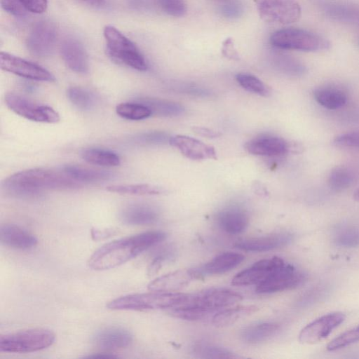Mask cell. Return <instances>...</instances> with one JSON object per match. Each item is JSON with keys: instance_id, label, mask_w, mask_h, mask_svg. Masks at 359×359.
I'll list each match as a JSON object with an SVG mask.
<instances>
[{"instance_id": "1", "label": "cell", "mask_w": 359, "mask_h": 359, "mask_svg": "<svg viewBox=\"0 0 359 359\" xmlns=\"http://www.w3.org/2000/svg\"><path fill=\"white\" fill-rule=\"evenodd\" d=\"M165 238V232L151 231L113 241L95 251L90 257L88 265L96 271L116 267L161 243Z\"/></svg>"}, {"instance_id": "2", "label": "cell", "mask_w": 359, "mask_h": 359, "mask_svg": "<svg viewBox=\"0 0 359 359\" xmlns=\"http://www.w3.org/2000/svg\"><path fill=\"white\" fill-rule=\"evenodd\" d=\"M2 189L8 194L19 198L35 197L44 190L74 189L81 184L73 180L63 170L32 168L16 172L5 179Z\"/></svg>"}, {"instance_id": "3", "label": "cell", "mask_w": 359, "mask_h": 359, "mask_svg": "<svg viewBox=\"0 0 359 359\" xmlns=\"http://www.w3.org/2000/svg\"><path fill=\"white\" fill-rule=\"evenodd\" d=\"M242 296L225 288H210L185 294L176 306L168 310L172 316L187 320H198L241 302Z\"/></svg>"}, {"instance_id": "4", "label": "cell", "mask_w": 359, "mask_h": 359, "mask_svg": "<svg viewBox=\"0 0 359 359\" xmlns=\"http://www.w3.org/2000/svg\"><path fill=\"white\" fill-rule=\"evenodd\" d=\"M184 295V293L161 291L128 294L109 302L107 306L111 310H168L179 304Z\"/></svg>"}, {"instance_id": "5", "label": "cell", "mask_w": 359, "mask_h": 359, "mask_svg": "<svg viewBox=\"0 0 359 359\" xmlns=\"http://www.w3.org/2000/svg\"><path fill=\"white\" fill-rule=\"evenodd\" d=\"M108 55L114 60L138 71L147 69V62L137 47L116 27L104 28Z\"/></svg>"}, {"instance_id": "6", "label": "cell", "mask_w": 359, "mask_h": 359, "mask_svg": "<svg viewBox=\"0 0 359 359\" xmlns=\"http://www.w3.org/2000/svg\"><path fill=\"white\" fill-rule=\"evenodd\" d=\"M55 334L48 330L35 328L9 333L0 337V351L31 353L48 348L55 341Z\"/></svg>"}, {"instance_id": "7", "label": "cell", "mask_w": 359, "mask_h": 359, "mask_svg": "<svg viewBox=\"0 0 359 359\" xmlns=\"http://www.w3.org/2000/svg\"><path fill=\"white\" fill-rule=\"evenodd\" d=\"M271 44L278 48L301 51H316L327 49L329 42L310 31L294 27L281 29L270 37Z\"/></svg>"}, {"instance_id": "8", "label": "cell", "mask_w": 359, "mask_h": 359, "mask_svg": "<svg viewBox=\"0 0 359 359\" xmlns=\"http://www.w3.org/2000/svg\"><path fill=\"white\" fill-rule=\"evenodd\" d=\"M5 102L11 111L27 119L48 123H56L60 121L59 114L52 107L37 104L20 95L7 93Z\"/></svg>"}, {"instance_id": "9", "label": "cell", "mask_w": 359, "mask_h": 359, "mask_svg": "<svg viewBox=\"0 0 359 359\" xmlns=\"http://www.w3.org/2000/svg\"><path fill=\"white\" fill-rule=\"evenodd\" d=\"M306 280V275L291 264L285 262L266 279L257 285L256 292L270 294L295 288Z\"/></svg>"}, {"instance_id": "10", "label": "cell", "mask_w": 359, "mask_h": 359, "mask_svg": "<svg viewBox=\"0 0 359 359\" xmlns=\"http://www.w3.org/2000/svg\"><path fill=\"white\" fill-rule=\"evenodd\" d=\"M260 18L266 22L283 25L299 20L301 7L296 0H255Z\"/></svg>"}, {"instance_id": "11", "label": "cell", "mask_w": 359, "mask_h": 359, "mask_svg": "<svg viewBox=\"0 0 359 359\" xmlns=\"http://www.w3.org/2000/svg\"><path fill=\"white\" fill-rule=\"evenodd\" d=\"M57 38L56 25L50 20H41L30 29L26 45L29 51L39 57L49 55L53 50Z\"/></svg>"}, {"instance_id": "12", "label": "cell", "mask_w": 359, "mask_h": 359, "mask_svg": "<svg viewBox=\"0 0 359 359\" xmlns=\"http://www.w3.org/2000/svg\"><path fill=\"white\" fill-rule=\"evenodd\" d=\"M345 318V314L341 311L323 315L309 323L300 331L299 340L306 344L317 343L327 337Z\"/></svg>"}, {"instance_id": "13", "label": "cell", "mask_w": 359, "mask_h": 359, "mask_svg": "<svg viewBox=\"0 0 359 359\" xmlns=\"http://www.w3.org/2000/svg\"><path fill=\"white\" fill-rule=\"evenodd\" d=\"M1 69L26 79L53 81L54 76L45 68L19 57L1 51L0 53Z\"/></svg>"}, {"instance_id": "14", "label": "cell", "mask_w": 359, "mask_h": 359, "mask_svg": "<svg viewBox=\"0 0 359 359\" xmlns=\"http://www.w3.org/2000/svg\"><path fill=\"white\" fill-rule=\"evenodd\" d=\"M285 262L278 257L259 260L250 267L238 273L232 279L233 285H258L278 267Z\"/></svg>"}, {"instance_id": "15", "label": "cell", "mask_w": 359, "mask_h": 359, "mask_svg": "<svg viewBox=\"0 0 359 359\" xmlns=\"http://www.w3.org/2000/svg\"><path fill=\"white\" fill-rule=\"evenodd\" d=\"M171 146L191 160L216 159L215 148L191 137L177 135L169 138Z\"/></svg>"}, {"instance_id": "16", "label": "cell", "mask_w": 359, "mask_h": 359, "mask_svg": "<svg viewBox=\"0 0 359 359\" xmlns=\"http://www.w3.org/2000/svg\"><path fill=\"white\" fill-rule=\"evenodd\" d=\"M60 53L65 65L72 71L86 74L89 69L88 56L83 44L77 39L67 38L60 46Z\"/></svg>"}, {"instance_id": "17", "label": "cell", "mask_w": 359, "mask_h": 359, "mask_svg": "<svg viewBox=\"0 0 359 359\" xmlns=\"http://www.w3.org/2000/svg\"><path fill=\"white\" fill-rule=\"evenodd\" d=\"M246 151L253 155L276 156L287 153L290 144L283 139L275 136H260L245 144Z\"/></svg>"}, {"instance_id": "18", "label": "cell", "mask_w": 359, "mask_h": 359, "mask_svg": "<svg viewBox=\"0 0 359 359\" xmlns=\"http://www.w3.org/2000/svg\"><path fill=\"white\" fill-rule=\"evenodd\" d=\"M293 236L288 232H280L269 236L250 238L238 241L236 248L249 252H264L285 246L290 243Z\"/></svg>"}, {"instance_id": "19", "label": "cell", "mask_w": 359, "mask_h": 359, "mask_svg": "<svg viewBox=\"0 0 359 359\" xmlns=\"http://www.w3.org/2000/svg\"><path fill=\"white\" fill-rule=\"evenodd\" d=\"M320 7L329 18L359 27V5L343 1L320 0Z\"/></svg>"}, {"instance_id": "20", "label": "cell", "mask_w": 359, "mask_h": 359, "mask_svg": "<svg viewBox=\"0 0 359 359\" xmlns=\"http://www.w3.org/2000/svg\"><path fill=\"white\" fill-rule=\"evenodd\" d=\"M133 341L131 334L126 329L109 327L97 332L93 337L96 346L104 351H114L128 347Z\"/></svg>"}, {"instance_id": "21", "label": "cell", "mask_w": 359, "mask_h": 359, "mask_svg": "<svg viewBox=\"0 0 359 359\" xmlns=\"http://www.w3.org/2000/svg\"><path fill=\"white\" fill-rule=\"evenodd\" d=\"M1 243L9 248L29 250L35 247L38 240L32 233L13 224H5L0 227Z\"/></svg>"}, {"instance_id": "22", "label": "cell", "mask_w": 359, "mask_h": 359, "mask_svg": "<svg viewBox=\"0 0 359 359\" xmlns=\"http://www.w3.org/2000/svg\"><path fill=\"white\" fill-rule=\"evenodd\" d=\"M196 278L194 270H178L156 278L148 288L151 291L177 292Z\"/></svg>"}, {"instance_id": "23", "label": "cell", "mask_w": 359, "mask_h": 359, "mask_svg": "<svg viewBox=\"0 0 359 359\" xmlns=\"http://www.w3.org/2000/svg\"><path fill=\"white\" fill-rule=\"evenodd\" d=\"M158 215L157 210L150 205L133 203L122 209L120 219L127 225H148L155 223Z\"/></svg>"}, {"instance_id": "24", "label": "cell", "mask_w": 359, "mask_h": 359, "mask_svg": "<svg viewBox=\"0 0 359 359\" xmlns=\"http://www.w3.org/2000/svg\"><path fill=\"white\" fill-rule=\"evenodd\" d=\"M216 222L222 231L235 235L245 230L249 219L244 210L238 207H230L221 210L217 215Z\"/></svg>"}, {"instance_id": "25", "label": "cell", "mask_w": 359, "mask_h": 359, "mask_svg": "<svg viewBox=\"0 0 359 359\" xmlns=\"http://www.w3.org/2000/svg\"><path fill=\"white\" fill-rule=\"evenodd\" d=\"M245 257L236 252H224L205 264L198 269H194L196 278L204 275H217L227 272L238 266Z\"/></svg>"}, {"instance_id": "26", "label": "cell", "mask_w": 359, "mask_h": 359, "mask_svg": "<svg viewBox=\"0 0 359 359\" xmlns=\"http://www.w3.org/2000/svg\"><path fill=\"white\" fill-rule=\"evenodd\" d=\"M62 170L79 183L100 182L111 179L114 175L108 171L94 170L76 165H67Z\"/></svg>"}, {"instance_id": "27", "label": "cell", "mask_w": 359, "mask_h": 359, "mask_svg": "<svg viewBox=\"0 0 359 359\" xmlns=\"http://www.w3.org/2000/svg\"><path fill=\"white\" fill-rule=\"evenodd\" d=\"M316 101L322 107L331 109H338L347 102V95L341 89L335 87H322L313 92Z\"/></svg>"}, {"instance_id": "28", "label": "cell", "mask_w": 359, "mask_h": 359, "mask_svg": "<svg viewBox=\"0 0 359 359\" xmlns=\"http://www.w3.org/2000/svg\"><path fill=\"white\" fill-rule=\"evenodd\" d=\"M257 310V308L255 306L228 307L217 312L212 317V323L216 327L229 326L251 315Z\"/></svg>"}, {"instance_id": "29", "label": "cell", "mask_w": 359, "mask_h": 359, "mask_svg": "<svg viewBox=\"0 0 359 359\" xmlns=\"http://www.w3.org/2000/svg\"><path fill=\"white\" fill-rule=\"evenodd\" d=\"M81 158L87 163L106 167L117 166L120 157L115 152L100 148H88L81 153Z\"/></svg>"}, {"instance_id": "30", "label": "cell", "mask_w": 359, "mask_h": 359, "mask_svg": "<svg viewBox=\"0 0 359 359\" xmlns=\"http://www.w3.org/2000/svg\"><path fill=\"white\" fill-rule=\"evenodd\" d=\"M276 323H262L246 327L241 333L243 339L250 344L259 343L273 337L279 330Z\"/></svg>"}, {"instance_id": "31", "label": "cell", "mask_w": 359, "mask_h": 359, "mask_svg": "<svg viewBox=\"0 0 359 359\" xmlns=\"http://www.w3.org/2000/svg\"><path fill=\"white\" fill-rule=\"evenodd\" d=\"M107 190L118 194L133 196L160 195L165 192L163 188L148 184L110 185L107 187Z\"/></svg>"}, {"instance_id": "32", "label": "cell", "mask_w": 359, "mask_h": 359, "mask_svg": "<svg viewBox=\"0 0 359 359\" xmlns=\"http://www.w3.org/2000/svg\"><path fill=\"white\" fill-rule=\"evenodd\" d=\"M116 114L123 118L140 121L149 117L151 109L142 102H123L116 107Z\"/></svg>"}, {"instance_id": "33", "label": "cell", "mask_w": 359, "mask_h": 359, "mask_svg": "<svg viewBox=\"0 0 359 359\" xmlns=\"http://www.w3.org/2000/svg\"><path fill=\"white\" fill-rule=\"evenodd\" d=\"M140 102L147 105L152 114L163 116H177L183 112L182 105L165 100L145 98L140 100Z\"/></svg>"}, {"instance_id": "34", "label": "cell", "mask_w": 359, "mask_h": 359, "mask_svg": "<svg viewBox=\"0 0 359 359\" xmlns=\"http://www.w3.org/2000/svg\"><path fill=\"white\" fill-rule=\"evenodd\" d=\"M353 182L351 171L344 166H337L330 172L328 185L335 191H341L348 188Z\"/></svg>"}, {"instance_id": "35", "label": "cell", "mask_w": 359, "mask_h": 359, "mask_svg": "<svg viewBox=\"0 0 359 359\" xmlns=\"http://www.w3.org/2000/svg\"><path fill=\"white\" fill-rule=\"evenodd\" d=\"M334 243L342 248L359 246V228L344 226L337 229L334 234Z\"/></svg>"}, {"instance_id": "36", "label": "cell", "mask_w": 359, "mask_h": 359, "mask_svg": "<svg viewBox=\"0 0 359 359\" xmlns=\"http://www.w3.org/2000/svg\"><path fill=\"white\" fill-rule=\"evenodd\" d=\"M67 97L78 109L89 110L95 104V97L92 93L80 87H71L67 90Z\"/></svg>"}, {"instance_id": "37", "label": "cell", "mask_w": 359, "mask_h": 359, "mask_svg": "<svg viewBox=\"0 0 359 359\" xmlns=\"http://www.w3.org/2000/svg\"><path fill=\"white\" fill-rule=\"evenodd\" d=\"M236 79L240 86L249 92L264 97L270 93L269 88L254 75L240 73L236 75Z\"/></svg>"}, {"instance_id": "38", "label": "cell", "mask_w": 359, "mask_h": 359, "mask_svg": "<svg viewBox=\"0 0 359 359\" xmlns=\"http://www.w3.org/2000/svg\"><path fill=\"white\" fill-rule=\"evenodd\" d=\"M194 353L203 358H233L237 357L232 352L222 347L212 345H197Z\"/></svg>"}, {"instance_id": "39", "label": "cell", "mask_w": 359, "mask_h": 359, "mask_svg": "<svg viewBox=\"0 0 359 359\" xmlns=\"http://www.w3.org/2000/svg\"><path fill=\"white\" fill-rule=\"evenodd\" d=\"M359 341V325L341 333L332 339L327 346L330 351H336Z\"/></svg>"}, {"instance_id": "40", "label": "cell", "mask_w": 359, "mask_h": 359, "mask_svg": "<svg viewBox=\"0 0 359 359\" xmlns=\"http://www.w3.org/2000/svg\"><path fill=\"white\" fill-rule=\"evenodd\" d=\"M280 56L278 65L283 72L292 76H301L305 73L306 67L299 61L287 55Z\"/></svg>"}, {"instance_id": "41", "label": "cell", "mask_w": 359, "mask_h": 359, "mask_svg": "<svg viewBox=\"0 0 359 359\" xmlns=\"http://www.w3.org/2000/svg\"><path fill=\"white\" fill-rule=\"evenodd\" d=\"M160 8L173 17H182L187 13V5L184 0H157Z\"/></svg>"}, {"instance_id": "42", "label": "cell", "mask_w": 359, "mask_h": 359, "mask_svg": "<svg viewBox=\"0 0 359 359\" xmlns=\"http://www.w3.org/2000/svg\"><path fill=\"white\" fill-rule=\"evenodd\" d=\"M333 142L340 147L359 149V131L340 134L334 137Z\"/></svg>"}, {"instance_id": "43", "label": "cell", "mask_w": 359, "mask_h": 359, "mask_svg": "<svg viewBox=\"0 0 359 359\" xmlns=\"http://www.w3.org/2000/svg\"><path fill=\"white\" fill-rule=\"evenodd\" d=\"M2 8L15 17H23L27 11L19 0H1Z\"/></svg>"}, {"instance_id": "44", "label": "cell", "mask_w": 359, "mask_h": 359, "mask_svg": "<svg viewBox=\"0 0 359 359\" xmlns=\"http://www.w3.org/2000/svg\"><path fill=\"white\" fill-rule=\"evenodd\" d=\"M221 11L227 18H237L243 12V6L237 0H230L222 6Z\"/></svg>"}, {"instance_id": "45", "label": "cell", "mask_w": 359, "mask_h": 359, "mask_svg": "<svg viewBox=\"0 0 359 359\" xmlns=\"http://www.w3.org/2000/svg\"><path fill=\"white\" fill-rule=\"evenodd\" d=\"M25 8L29 12L42 13L48 7V0H19Z\"/></svg>"}, {"instance_id": "46", "label": "cell", "mask_w": 359, "mask_h": 359, "mask_svg": "<svg viewBox=\"0 0 359 359\" xmlns=\"http://www.w3.org/2000/svg\"><path fill=\"white\" fill-rule=\"evenodd\" d=\"M166 135L163 133L151 132L142 134L135 139L138 142L144 144H158L165 141Z\"/></svg>"}, {"instance_id": "47", "label": "cell", "mask_w": 359, "mask_h": 359, "mask_svg": "<svg viewBox=\"0 0 359 359\" xmlns=\"http://www.w3.org/2000/svg\"><path fill=\"white\" fill-rule=\"evenodd\" d=\"M193 130L196 134L208 138H216L221 135L219 132L204 127H194Z\"/></svg>"}, {"instance_id": "48", "label": "cell", "mask_w": 359, "mask_h": 359, "mask_svg": "<svg viewBox=\"0 0 359 359\" xmlns=\"http://www.w3.org/2000/svg\"><path fill=\"white\" fill-rule=\"evenodd\" d=\"M222 51L224 55L229 58H238V54L234 49L232 41L230 39H226V41L224 42Z\"/></svg>"}, {"instance_id": "49", "label": "cell", "mask_w": 359, "mask_h": 359, "mask_svg": "<svg viewBox=\"0 0 359 359\" xmlns=\"http://www.w3.org/2000/svg\"><path fill=\"white\" fill-rule=\"evenodd\" d=\"M116 355H114L112 353H95L93 355H88L87 358H116Z\"/></svg>"}, {"instance_id": "50", "label": "cell", "mask_w": 359, "mask_h": 359, "mask_svg": "<svg viewBox=\"0 0 359 359\" xmlns=\"http://www.w3.org/2000/svg\"><path fill=\"white\" fill-rule=\"evenodd\" d=\"M94 6H102L105 4L106 0H81Z\"/></svg>"}, {"instance_id": "51", "label": "cell", "mask_w": 359, "mask_h": 359, "mask_svg": "<svg viewBox=\"0 0 359 359\" xmlns=\"http://www.w3.org/2000/svg\"><path fill=\"white\" fill-rule=\"evenodd\" d=\"M353 198L355 201H359V187L354 192Z\"/></svg>"}]
</instances>
